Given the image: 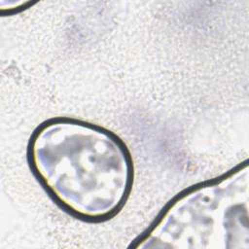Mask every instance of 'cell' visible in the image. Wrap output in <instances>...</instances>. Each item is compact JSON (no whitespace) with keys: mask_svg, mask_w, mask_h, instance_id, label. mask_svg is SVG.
I'll list each match as a JSON object with an SVG mask.
<instances>
[{"mask_svg":"<svg viewBox=\"0 0 249 249\" xmlns=\"http://www.w3.org/2000/svg\"><path fill=\"white\" fill-rule=\"evenodd\" d=\"M26 160L48 196L82 222L111 220L132 191L134 164L126 144L112 130L80 119L42 122L29 137Z\"/></svg>","mask_w":249,"mask_h":249,"instance_id":"6da1fadb","label":"cell"},{"mask_svg":"<svg viewBox=\"0 0 249 249\" xmlns=\"http://www.w3.org/2000/svg\"><path fill=\"white\" fill-rule=\"evenodd\" d=\"M247 161L174 196L133 248H248Z\"/></svg>","mask_w":249,"mask_h":249,"instance_id":"7a4b0ae2","label":"cell"},{"mask_svg":"<svg viewBox=\"0 0 249 249\" xmlns=\"http://www.w3.org/2000/svg\"><path fill=\"white\" fill-rule=\"evenodd\" d=\"M35 3L31 2V1H22V0L0 1V12L2 15H14V14H18L25 9H28Z\"/></svg>","mask_w":249,"mask_h":249,"instance_id":"3957f363","label":"cell"}]
</instances>
